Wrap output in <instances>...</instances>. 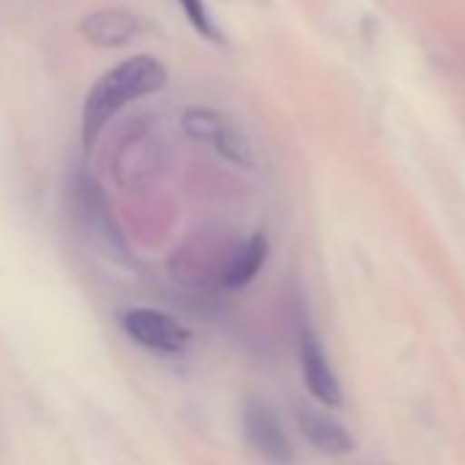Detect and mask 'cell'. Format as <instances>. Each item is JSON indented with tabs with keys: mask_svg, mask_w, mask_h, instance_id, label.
<instances>
[{
	"mask_svg": "<svg viewBox=\"0 0 465 465\" xmlns=\"http://www.w3.org/2000/svg\"><path fill=\"white\" fill-rule=\"evenodd\" d=\"M167 83V69L151 58V55H137L115 69H110L99 83L88 91L85 107H83V140L91 148L104 129V124L118 115L129 102H137L148 94H156Z\"/></svg>",
	"mask_w": 465,
	"mask_h": 465,
	"instance_id": "cell-1",
	"label": "cell"
},
{
	"mask_svg": "<svg viewBox=\"0 0 465 465\" xmlns=\"http://www.w3.org/2000/svg\"><path fill=\"white\" fill-rule=\"evenodd\" d=\"M121 329L145 351L175 356L183 353L189 345V329L170 318L167 312L148 310V307H134L121 312Z\"/></svg>",
	"mask_w": 465,
	"mask_h": 465,
	"instance_id": "cell-2",
	"label": "cell"
},
{
	"mask_svg": "<svg viewBox=\"0 0 465 465\" xmlns=\"http://www.w3.org/2000/svg\"><path fill=\"white\" fill-rule=\"evenodd\" d=\"M183 132L192 140H200L211 145L216 153L236 164H252V145L242 134V129L230 118L213 113V110H189L183 115Z\"/></svg>",
	"mask_w": 465,
	"mask_h": 465,
	"instance_id": "cell-3",
	"label": "cell"
},
{
	"mask_svg": "<svg viewBox=\"0 0 465 465\" xmlns=\"http://www.w3.org/2000/svg\"><path fill=\"white\" fill-rule=\"evenodd\" d=\"M242 427H244V435L250 440V446L266 457L269 462L274 465H291L296 451H293V443L280 421V416L274 413L272 405L261 402V400H250L242 411Z\"/></svg>",
	"mask_w": 465,
	"mask_h": 465,
	"instance_id": "cell-4",
	"label": "cell"
},
{
	"mask_svg": "<svg viewBox=\"0 0 465 465\" xmlns=\"http://www.w3.org/2000/svg\"><path fill=\"white\" fill-rule=\"evenodd\" d=\"M299 359H302V372H304V383L307 389L326 405H340L342 402V389L340 381L326 359L323 345L318 342V337L304 329L302 340H299Z\"/></svg>",
	"mask_w": 465,
	"mask_h": 465,
	"instance_id": "cell-5",
	"label": "cell"
},
{
	"mask_svg": "<svg viewBox=\"0 0 465 465\" xmlns=\"http://www.w3.org/2000/svg\"><path fill=\"white\" fill-rule=\"evenodd\" d=\"M80 34L99 47H121L129 45L140 34V20L124 9H102L88 15L80 23Z\"/></svg>",
	"mask_w": 465,
	"mask_h": 465,
	"instance_id": "cell-6",
	"label": "cell"
},
{
	"mask_svg": "<svg viewBox=\"0 0 465 465\" xmlns=\"http://www.w3.org/2000/svg\"><path fill=\"white\" fill-rule=\"evenodd\" d=\"M299 424H302L304 438H307L315 449H321L323 454H334V457H340V454L353 451V446H356L353 435H351V432H348L337 419H331V416H326V413H318V411H302Z\"/></svg>",
	"mask_w": 465,
	"mask_h": 465,
	"instance_id": "cell-7",
	"label": "cell"
},
{
	"mask_svg": "<svg viewBox=\"0 0 465 465\" xmlns=\"http://www.w3.org/2000/svg\"><path fill=\"white\" fill-rule=\"evenodd\" d=\"M266 255H269V242H266V236H252L250 242H244L242 250H239L236 255H232V261H230V266H227L224 285L232 288V291L250 285V282L258 277L261 266L266 263Z\"/></svg>",
	"mask_w": 465,
	"mask_h": 465,
	"instance_id": "cell-8",
	"label": "cell"
},
{
	"mask_svg": "<svg viewBox=\"0 0 465 465\" xmlns=\"http://www.w3.org/2000/svg\"><path fill=\"white\" fill-rule=\"evenodd\" d=\"M178 4H181V9L186 12L189 23H192L203 36L219 42V31H216V25L211 23V15H208V9H205L203 0H178Z\"/></svg>",
	"mask_w": 465,
	"mask_h": 465,
	"instance_id": "cell-9",
	"label": "cell"
}]
</instances>
